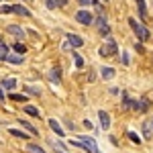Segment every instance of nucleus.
<instances>
[{
  "instance_id": "10",
  "label": "nucleus",
  "mask_w": 153,
  "mask_h": 153,
  "mask_svg": "<svg viewBox=\"0 0 153 153\" xmlns=\"http://www.w3.org/2000/svg\"><path fill=\"white\" fill-rule=\"evenodd\" d=\"M14 86H16V80L14 78H4L2 80V88L4 90H14Z\"/></svg>"
},
{
  "instance_id": "2",
  "label": "nucleus",
  "mask_w": 153,
  "mask_h": 153,
  "mask_svg": "<svg viewBox=\"0 0 153 153\" xmlns=\"http://www.w3.org/2000/svg\"><path fill=\"white\" fill-rule=\"evenodd\" d=\"M117 51H118V49H117L114 39H112V37H108V39H106V43L100 47V55H102V57H110V55H114Z\"/></svg>"
},
{
  "instance_id": "6",
  "label": "nucleus",
  "mask_w": 153,
  "mask_h": 153,
  "mask_svg": "<svg viewBox=\"0 0 153 153\" xmlns=\"http://www.w3.org/2000/svg\"><path fill=\"white\" fill-rule=\"evenodd\" d=\"M10 12H14V14H21V16H31V10H29V8H25V6H21V4H14V6H10Z\"/></svg>"
},
{
  "instance_id": "4",
  "label": "nucleus",
  "mask_w": 153,
  "mask_h": 153,
  "mask_svg": "<svg viewBox=\"0 0 153 153\" xmlns=\"http://www.w3.org/2000/svg\"><path fill=\"white\" fill-rule=\"evenodd\" d=\"M80 143L84 145L86 151H92V153H98V147H96V141L90 139V137H80Z\"/></svg>"
},
{
  "instance_id": "7",
  "label": "nucleus",
  "mask_w": 153,
  "mask_h": 153,
  "mask_svg": "<svg viewBox=\"0 0 153 153\" xmlns=\"http://www.w3.org/2000/svg\"><path fill=\"white\" fill-rule=\"evenodd\" d=\"M49 127L53 129V133H57V137H63L65 133H63V129H61V125H59L55 118H49Z\"/></svg>"
},
{
  "instance_id": "18",
  "label": "nucleus",
  "mask_w": 153,
  "mask_h": 153,
  "mask_svg": "<svg viewBox=\"0 0 153 153\" xmlns=\"http://www.w3.org/2000/svg\"><path fill=\"white\" fill-rule=\"evenodd\" d=\"M8 98L14 100V102H25L27 100V96H23V94H8Z\"/></svg>"
},
{
  "instance_id": "27",
  "label": "nucleus",
  "mask_w": 153,
  "mask_h": 153,
  "mask_svg": "<svg viewBox=\"0 0 153 153\" xmlns=\"http://www.w3.org/2000/svg\"><path fill=\"white\" fill-rule=\"evenodd\" d=\"M55 4L57 6H65V0H55Z\"/></svg>"
},
{
  "instance_id": "1",
  "label": "nucleus",
  "mask_w": 153,
  "mask_h": 153,
  "mask_svg": "<svg viewBox=\"0 0 153 153\" xmlns=\"http://www.w3.org/2000/svg\"><path fill=\"white\" fill-rule=\"evenodd\" d=\"M129 25H131V29L135 31V35L139 37L141 41H147V39H149V31H147L141 23H137L135 19H129Z\"/></svg>"
},
{
  "instance_id": "19",
  "label": "nucleus",
  "mask_w": 153,
  "mask_h": 153,
  "mask_svg": "<svg viewBox=\"0 0 153 153\" xmlns=\"http://www.w3.org/2000/svg\"><path fill=\"white\" fill-rule=\"evenodd\" d=\"M74 61H76V68H78V70H80V68H84V59H82V55L74 53Z\"/></svg>"
},
{
  "instance_id": "20",
  "label": "nucleus",
  "mask_w": 153,
  "mask_h": 153,
  "mask_svg": "<svg viewBox=\"0 0 153 153\" xmlns=\"http://www.w3.org/2000/svg\"><path fill=\"white\" fill-rule=\"evenodd\" d=\"M129 139H131L133 143H141V137H139L137 133H133V131H129Z\"/></svg>"
},
{
  "instance_id": "9",
  "label": "nucleus",
  "mask_w": 153,
  "mask_h": 153,
  "mask_svg": "<svg viewBox=\"0 0 153 153\" xmlns=\"http://www.w3.org/2000/svg\"><path fill=\"white\" fill-rule=\"evenodd\" d=\"M8 33L14 35V37H19V39H23V37H25V31L21 29V27H16V25H10V27H8Z\"/></svg>"
},
{
  "instance_id": "8",
  "label": "nucleus",
  "mask_w": 153,
  "mask_h": 153,
  "mask_svg": "<svg viewBox=\"0 0 153 153\" xmlns=\"http://www.w3.org/2000/svg\"><path fill=\"white\" fill-rule=\"evenodd\" d=\"M98 117H100V125H102V129H108L110 127V117H108V112H104V110H100L98 112Z\"/></svg>"
},
{
  "instance_id": "28",
  "label": "nucleus",
  "mask_w": 153,
  "mask_h": 153,
  "mask_svg": "<svg viewBox=\"0 0 153 153\" xmlns=\"http://www.w3.org/2000/svg\"><path fill=\"white\" fill-rule=\"evenodd\" d=\"M0 100H4V92H2V88H0Z\"/></svg>"
},
{
  "instance_id": "26",
  "label": "nucleus",
  "mask_w": 153,
  "mask_h": 153,
  "mask_svg": "<svg viewBox=\"0 0 153 153\" xmlns=\"http://www.w3.org/2000/svg\"><path fill=\"white\" fill-rule=\"evenodd\" d=\"M78 2H80L82 6H88V4H92V0H78Z\"/></svg>"
},
{
  "instance_id": "3",
  "label": "nucleus",
  "mask_w": 153,
  "mask_h": 153,
  "mask_svg": "<svg viewBox=\"0 0 153 153\" xmlns=\"http://www.w3.org/2000/svg\"><path fill=\"white\" fill-rule=\"evenodd\" d=\"M76 21H78L80 25H92L94 23V16H92L88 10H78L76 12Z\"/></svg>"
},
{
  "instance_id": "5",
  "label": "nucleus",
  "mask_w": 153,
  "mask_h": 153,
  "mask_svg": "<svg viewBox=\"0 0 153 153\" xmlns=\"http://www.w3.org/2000/svg\"><path fill=\"white\" fill-rule=\"evenodd\" d=\"M68 43H70L71 47H82L84 45V39L80 35H74V33H70L68 35Z\"/></svg>"
},
{
  "instance_id": "29",
  "label": "nucleus",
  "mask_w": 153,
  "mask_h": 153,
  "mask_svg": "<svg viewBox=\"0 0 153 153\" xmlns=\"http://www.w3.org/2000/svg\"><path fill=\"white\" fill-rule=\"evenodd\" d=\"M0 59H4V57H2V55H0Z\"/></svg>"
},
{
  "instance_id": "23",
  "label": "nucleus",
  "mask_w": 153,
  "mask_h": 153,
  "mask_svg": "<svg viewBox=\"0 0 153 153\" xmlns=\"http://www.w3.org/2000/svg\"><path fill=\"white\" fill-rule=\"evenodd\" d=\"M0 55H2L4 59H6V55H8V47H6L4 43H0Z\"/></svg>"
},
{
  "instance_id": "12",
  "label": "nucleus",
  "mask_w": 153,
  "mask_h": 153,
  "mask_svg": "<svg viewBox=\"0 0 153 153\" xmlns=\"http://www.w3.org/2000/svg\"><path fill=\"white\" fill-rule=\"evenodd\" d=\"M100 74H102V78H104V80L114 78V70H112V68H102V70H100Z\"/></svg>"
},
{
  "instance_id": "16",
  "label": "nucleus",
  "mask_w": 153,
  "mask_h": 153,
  "mask_svg": "<svg viewBox=\"0 0 153 153\" xmlns=\"http://www.w3.org/2000/svg\"><path fill=\"white\" fill-rule=\"evenodd\" d=\"M21 125H23V127H25V129H27V131H29L31 135H37V129H35V127H33V125H29L27 120H21Z\"/></svg>"
},
{
  "instance_id": "21",
  "label": "nucleus",
  "mask_w": 153,
  "mask_h": 153,
  "mask_svg": "<svg viewBox=\"0 0 153 153\" xmlns=\"http://www.w3.org/2000/svg\"><path fill=\"white\" fill-rule=\"evenodd\" d=\"M137 6H139V12H141V19H145V2L137 0Z\"/></svg>"
},
{
  "instance_id": "14",
  "label": "nucleus",
  "mask_w": 153,
  "mask_h": 153,
  "mask_svg": "<svg viewBox=\"0 0 153 153\" xmlns=\"http://www.w3.org/2000/svg\"><path fill=\"white\" fill-rule=\"evenodd\" d=\"M10 135H14V137H19V139H29V135L27 133H23V131H16V129H10L8 131Z\"/></svg>"
},
{
  "instance_id": "24",
  "label": "nucleus",
  "mask_w": 153,
  "mask_h": 153,
  "mask_svg": "<svg viewBox=\"0 0 153 153\" xmlns=\"http://www.w3.org/2000/svg\"><path fill=\"white\" fill-rule=\"evenodd\" d=\"M151 127H153V123H145V137H151V135H153Z\"/></svg>"
},
{
  "instance_id": "22",
  "label": "nucleus",
  "mask_w": 153,
  "mask_h": 153,
  "mask_svg": "<svg viewBox=\"0 0 153 153\" xmlns=\"http://www.w3.org/2000/svg\"><path fill=\"white\" fill-rule=\"evenodd\" d=\"M14 51H16V53H25V51H27V47H25L23 43H14Z\"/></svg>"
},
{
  "instance_id": "17",
  "label": "nucleus",
  "mask_w": 153,
  "mask_h": 153,
  "mask_svg": "<svg viewBox=\"0 0 153 153\" xmlns=\"http://www.w3.org/2000/svg\"><path fill=\"white\" fill-rule=\"evenodd\" d=\"M27 151H29V153H45L39 145H27Z\"/></svg>"
},
{
  "instance_id": "15",
  "label": "nucleus",
  "mask_w": 153,
  "mask_h": 153,
  "mask_svg": "<svg viewBox=\"0 0 153 153\" xmlns=\"http://www.w3.org/2000/svg\"><path fill=\"white\" fill-rule=\"evenodd\" d=\"M6 61H10V63H23L25 59L21 55H6Z\"/></svg>"
},
{
  "instance_id": "13",
  "label": "nucleus",
  "mask_w": 153,
  "mask_h": 153,
  "mask_svg": "<svg viewBox=\"0 0 153 153\" xmlns=\"http://www.w3.org/2000/svg\"><path fill=\"white\" fill-rule=\"evenodd\" d=\"M25 112L31 114V117H39V110H37L35 106H31V104H25Z\"/></svg>"
},
{
  "instance_id": "30",
  "label": "nucleus",
  "mask_w": 153,
  "mask_h": 153,
  "mask_svg": "<svg viewBox=\"0 0 153 153\" xmlns=\"http://www.w3.org/2000/svg\"><path fill=\"white\" fill-rule=\"evenodd\" d=\"M0 2H2V0H0Z\"/></svg>"
},
{
  "instance_id": "11",
  "label": "nucleus",
  "mask_w": 153,
  "mask_h": 153,
  "mask_svg": "<svg viewBox=\"0 0 153 153\" xmlns=\"http://www.w3.org/2000/svg\"><path fill=\"white\" fill-rule=\"evenodd\" d=\"M133 108H135V110H139V112H145V110H147V102H145V100H133Z\"/></svg>"
},
{
  "instance_id": "25",
  "label": "nucleus",
  "mask_w": 153,
  "mask_h": 153,
  "mask_svg": "<svg viewBox=\"0 0 153 153\" xmlns=\"http://www.w3.org/2000/svg\"><path fill=\"white\" fill-rule=\"evenodd\" d=\"M47 6H49V8H55L57 4H55V0H47Z\"/></svg>"
}]
</instances>
